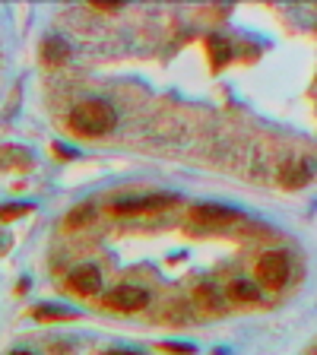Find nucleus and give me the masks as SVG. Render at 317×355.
Returning a JSON list of instances; mask_svg holds the SVG:
<instances>
[{"instance_id": "obj_1", "label": "nucleus", "mask_w": 317, "mask_h": 355, "mask_svg": "<svg viewBox=\"0 0 317 355\" xmlns=\"http://www.w3.org/2000/svg\"><path fill=\"white\" fill-rule=\"evenodd\" d=\"M111 127H114V111H111V105L98 102V98L80 102L70 111V130L80 133V137H102Z\"/></svg>"}, {"instance_id": "obj_2", "label": "nucleus", "mask_w": 317, "mask_h": 355, "mask_svg": "<svg viewBox=\"0 0 317 355\" xmlns=\"http://www.w3.org/2000/svg\"><path fill=\"white\" fill-rule=\"evenodd\" d=\"M289 279V254L286 251H266L257 260V282L266 288H282Z\"/></svg>"}, {"instance_id": "obj_3", "label": "nucleus", "mask_w": 317, "mask_h": 355, "mask_svg": "<svg viewBox=\"0 0 317 355\" xmlns=\"http://www.w3.org/2000/svg\"><path fill=\"white\" fill-rule=\"evenodd\" d=\"M146 302H149V295L137 286H114L102 298V304L108 311H140V308H146Z\"/></svg>"}, {"instance_id": "obj_4", "label": "nucleus", "mask_w": 317, "mask_h": 355, "mask_svg": "<svg viewBox=\"0 0 317 355\" xmlns=\"http://www.w3.org/2000/svg\"><path fill=\"white\" fill-rule=\"evenodd\" d=\"M70 288L83 298L98 295V288H102V273H98V266H92V263L76 266L74 273H70Z\"/></svg>"}, {"instance_id": "obj_5", "label": "nucleus", "mask_w": 317, "mask_h": 355, "mask_svg": "<svg viewBox=\"0 0 317 355\" xmlns=\"http://www.w3.org/2000/svg\"><path fill=\"white\" fill-rule=\"evenodd\" d=\"M235 219H238L235 209L216 207V203H200V207H194V213H191L194 225H207V229H216V225H225V222H235Z\"/></svg>"}, {"instance_id": "obj_6", "label": "nucleus", "mask_w": 317, "mask_h": 355, "mask_svg": "<svg viewBox=\"0 0 317 355\" xmlns=\"http://www.w3.org/2000/svg\"><path fill=\"white\" fill-rule=\"evenodd\" d=\"M175 197L169 193H153V197H137V200H118L114 203V213L118 216H133V213H149V209H159V207H169Z\"/></svg>"}, {"instance_id": "obj_7", "label": "nucleus", "mask_w": 317, "mask_h": 355, "mask_svg": "<svg viewBox=\"0 0 317 355\" xmlns=\"http://www.w3.org/2000/svg\"><path fill=\"white\" fill-rule=\"evenodd\" d=\"M280 181L286 187H302V184H308L311 181V171H308V165H305L302 159H292V162H286L280 168Z\"/></svg>"}, {"instance_id": "obj_8", "label": "nucleus", "mask_w": 317, "mask_h": 355, "mask_svg": "<svg viewBox=\"0 0 317 355\" xmlns=\"http://www.w3.org/2000/svg\"><path fill=\"white\" fill-rule=\"evenodd\" d=\"M229 298H232V302H241V304L257 302L260 288L254 286V282H248V279H232L229 282Z\"/></svg>"}, {"instance_id": "obj_9", "label": "nucleus", "mask_w": 317, "mask_h": 355, "mask_svg": "<svg viewBox=\"0 0 317 355\" xmlns=\"http://www.w3.org/2000/svg\"><path fill=\"white\" fill-rule=\"evenodd\" d=\"M197 304L200 308H207V311H222V298L209 282H203V286L197 288Z\"/></svg>"}, {"instance_id": "obj_10", "label": "nucleus", "mask_w": 317, "mask_h": 355, "mask_svg": "<svg viewBox=\"0 0 317 355\" xmlns=\"http://www.w3.org/2000/svg\"><path fill=\"white\" fill-rule=\"evenodd\" d=\"M44 60H48V64H60V60H67V44L51 35L48 42H44Z\"/></svg>"}, {"instance_id": "obj_11", "label": "nucleus", "mask_w": 317, "mask_h": 355, "mask_svg": "<svg viewBox=\"0 0 317 355\" xmlns=\"http://www.w3.org/2000/svg\"><path fill=\"white\" fill-rule=\"evenodd\" d=\"M92 216H96V207H92V203H83L80 209H74V213L67 216V225H70V229L86 225V222H92Z\"/></svg>"}, {"instance_id": "obj_12", "label": "nucleus", "mask_w": 317, "mask_h": 355, "mask_svg": "<svg viewBox=\"0 0 317 355\" xmlns=\"http://www.w3.org/2000/svg\"><path fill=\"white\" fill-rule=\"evenodd\" d=\"M209 51H213V64L222 67L225 64V58H229V44H225V38H209Z\"/></svg>"}, {"instance_id": "obj_13", "label": "nucleus", "mask_w": 317, "mask_h": 355, "mask_svg": "<svg viewBox=\"0 0 317 355\" xmlns=\"http://www.w3.org/2000/svg\"><path fill=\"white\" fill-rule=\"evenodd\" d=\"M35 318H42V320H64V318H74V314H70V311H64V308H38Z\"/></svg>"}, {"instance_id": "obj_14", "label": "nucleus", "mask_w": 317, "mask_h": 355, "mask_svg": "<svg viewBox=\"0 0 317 355\" xmlns=\"http://www.w3.org/2000/svg\"><path fill=\"white\" fill-rule=\"evenodd\" d=\"M26 213V207H16V209H0V216H3V219H13V216H22Z\"/></svg>"}, {"instance_id": "obj_15", "label": "nucleus", "mask_w": 317, "mask_h": 355, "mask_svg": "<svg viewBox=\"0 0 317 355\" xmlns=\"http://www.w3.org/2000/svg\"><path fill=\"white\" fill-rule=\"evenodd\" d=\"M98 10H118V3H111V0H96Z\"/></svg>"}, {"instance_id": "obj_16", "label": "nucleus", "mask_w": 317, "mask_h": 355, "mask_svg": "<svg viewBox=\"0 0 317 355\" xmlns=\"http://www.w3.org/2000/svg\"><path fill=\"white\" fill-rule=\"evenodd\" d=\"M105 355H137V352H130V349H111V352H105Z\"/></svg>"}, {"instance_id": "obj_17", "label": "nucleus", "mask_w": 317, "mask_h": 355, "mask_svg": "<svg viewBox=\"0 0 317 355\" xmlns=\"http://www.w3.org/2000/svg\"><path fill=\"white\" fill-rule=\"evenodd\" d=\"M13 355H35V352H13Z\"/></svg>"}]
</instances>
